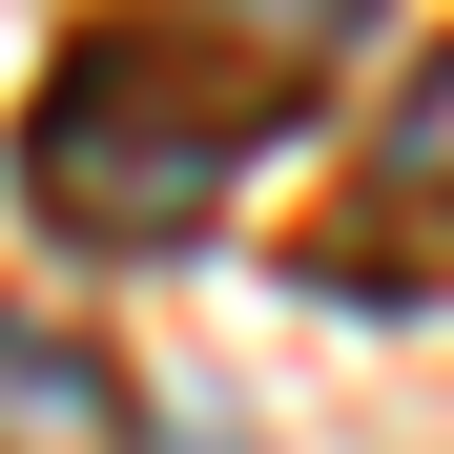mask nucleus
Wrapping results in <instances>:
<instances>
[{
	"mask_svg": "<svg viewBox=\"0 0 454 454\" xmlns=\"http://www.w3.org/2000/svg\"><path fill=\"white\" fill-rule=\"evenodd\" d=\"M248 83H207L186 42H83L62 83L21 104V186L42 227H83V248H186V227L248 186Z\"/></svg>",
	"mask_w": 454,
	"mask_h": 454,
	"instance_id": "f257e3e1",
	"label": "nucleus"
},
{
	"mask_svg": "<svg viewBox=\"0 0 454 454\" xmlns=\"http://www.w3.org/2000/svg\"><path fill=\"white\" fill-rule=\"evenodd\" d=\"M0 454H145V393H124L83 331L0 310Z\"/></svg>",
	"mask_w": 454,
	"mask_h": 454,
	"instance_id": "f03ea898",
	"label": "nucleus"
}]
</instances>
